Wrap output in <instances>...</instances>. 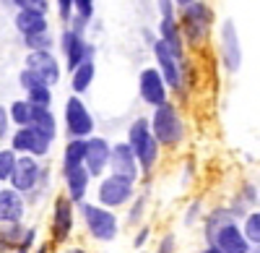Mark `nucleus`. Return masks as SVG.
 <instances>
[{
  "label": "nucleus",
  "instance_id": "nucleus-42",
  "mask_svg": "<svg viewBox=\"0 0 260 253\" xmlns=\"http://www.w3.org/2000/svg\"><path fill=\"white\" fill-rule=\"evenodd\" d=\"M148 238H151V227H148V224H143V227L138 230V233H136V238H133V245L141 250V248L146 245V240H148Z\"/></svg>",
  "mask_w": 260,
  "mask_h": 253
},
{
  "label": "nucleus",
  "instance_id": "nucleus-25",
  "mask_svg": "<svg viewBox=\"0 0 260 253\" xmlns=\"http://www.w3.org/2000/svg\"><path fill=\"white\" fill-rule=\"evenodd\" d=\"M226 222H234V214H232V209H229V206H216L213 212H208V214H206V219H203V233H206V240L211 243V240H213V235L219 233V230H221Z\"/></svg>",
  "mask_w": 260,
  "mask_h": 253
},
{
  "label": "nucleus",
  "instance_id": "nucleus-44",
  "mask_svg": "<svg viewBox=\"0 0 260 253\" xmlns=\"http://www.w3.org/2000/svg\"><path fill=\"white\" fill-rule=\"evenodd\" d=\"M141 34H143V42H146L148 47H154V42L159 39V34H156V32H151L148 26H143V29H141Z\"/></svg>",
  "mask_w": 260,
  "mask_h": 253
},
{
  "label": "nucleus",
  "instance_id": "nucleus-17",
  "mask_svg": "<svg viewBox=\"0 0 260 253\" xmlns=\"http://www.w3.org/2000/svg\"><path fill=\"white\" fill-rule=\"evenodd\" d=\"M208 245H216L221 253H250V248H252L250 240L242 233V224H237V219L226 222L219 233L213 235V240Z\"/></svg>",
  "mask_w": 260,
  "mask_h": 253
},
{
  "label": "nucleus",
  "instance_id": "nucleus-5",
  "mask_svg": "<svg viewBox=\"0 0 260 253\" xmlns=\"http://www.w3.org/2000/svg\"><path fill=\"white\" fill-rule=\"evenodd\" d=\"M57 50H60V58L65 60L68 73H73L81 63L96 58V45L94 42H89L83 34L73 32L71 26H62V32L57 34Z\"/></svg>",
  "mask_w": 260,
  "mask_h": 253
},
{
  "label": "nucleus",
  "instance_id": "nucleus-48",
  "mask_svg": "<svg viewBox=\"0 0 260 253\" xmlns=\"http://www.w3.org/2000/svg\"><path fill=\"white\" fill-rule=\"evenodd\" d=\"M65 253H86V250H83V248H78V245H73V248H68Z\"/></svg>",
  "mask_w": 260,
  "mask_h": 253
},
{
  "label": "nucleus",
  "instance_id": "nucleus-11",
  "mask_svg": "<svg viewBox=\"0 0 260 253\" xmlns=\"http://www.w3.org/2000/svg\"><path fill=\"white\" fill-rule=\"evenodd\" d=\"M138 94H141L143 104H148L151 110L161 107V104L169 102V87H167V81L161 78L156 66H148V68H143L138 73Z\"/></svg>",
  "mask_w": 260,
  "mask_h": 253
},
{
  "label": "nucleus",
  "instance_id": "nucleus-37",
  "mask_svg": "<svg viewBox=\"0 0 260 253\" xmlns=\"http://www.w3.org/2000/svg\"><path fill=\"white\" fill-rule=\"evenodd\" d=\"M11 115H8V107L6 104H0V141H6L11 136Z\"/></svg>",
  "mask_w": 260,
  "mask_h": 253
},
{
  "label": "nucleus",
  "instance_id": "nucleus-16",
  "mask_svg": "<svg viewBox=\"0 0 260 253\" xmlns=\"http://www.w3.org/2000/svg\"><path fill=\"white\" fill-rule=\"evenodd\" d=\"M39 173H42V162L31 154H18V162H16V170L8 180L11 188H16L18 193H31L34 188L39 185Z\"/></svg>",
  "mask_w": 260,
  "mask_h": 253
},
{
  "label": "nucleus",
  "instance_id": "nucleus-4",
  "mask_svg": "<svg viewBox=\"0 0 260 253\" xmlns=\"http://www.w3.org/2000/svg\"><path fill=\"white\" fill-rule=\"evenodd\" d=\"M78 212L83 217L86 233H89L96 243H112L120 235V219L112 209H104L99 204H89L83 201L78 204Z\"/></svg>",
  "mask_w": 260,
  "mask_h": 253
},
{
  "label": "nucleus",
  "instance_id": "nucleus-6",
  "mask_svg": "<svg viewBox=\"0 0 260 253\" xmlns=\"http://www.w3.org/2000/svg\"><path fill=\"white\" fill-rule=\"evenodd\" d=\"M62 125H65V136L68 138H89L94 136V115L86 107V102L78 94H71L62 104Z\"/></svg>",
  "mask_w": 260,
  "mask_h": 253
},
{
  "label": "nucleus",
  "instance_id": "nucleus-1",
  "mask_svg": "<svg viewBox=\"0 0 260 253\" xmlns=\"http://www.w3.org/2000/svg\"><path fill=\"white\" fill-rule=\"evenodd\" d=\"M177 18H180V26H182L185 45L201 47L211 39V32H213V24H216V11L206 3V0H195V3L180 8Z\"/></svg>",
  "mask_w": 260,
  "mask_h": 253
},
{
  "label": "nucleus",
  "instance_id": "nucleus-51",
  "mask_svg": "<svg viewBox=\"0 0 260 253\" xmlns=\"http://www.w3.org/2000/svg\"><path fill=\"white\" fill-rule=\"evenodd\" d=\"M138 253H146V250H138Z\"/></svg>",
  "mask_w": 260,
  "mask_h": 253
},
{
  "label": "nucleus",
  "instance_id": "nucleus-39",
  "mask_svg": "<svg viewBox=\"0 0 260 253\" xmlns=\"http://www.w3.org/2000/svg\"><path fill=\"white\" fill-rule=\"evenodd\" d=\"M68 26H71L73 32H78V34H83V37H86V34H89L91 21H86V18H81V16H76V13H73V18L68 21Z\"/></svg>",
  "mask_w": 260,
  "mask_h": 253
},
{
  "label": "nucleus",
  "instance_id": "nucleus-10",
  "mask_svg": "<svg viewBox=\"0 0 260 253\" xmlns=\"http://www.w3.org/2000/svg\"><path fill=\"white\" fill-rule=\"evenodd\" d=\"M73 224H76V204L60 193L55 196L52 201V222H50V233H52V240L55 243H68L71 235H73Z\"/></svg>",
  "mask_w": 260,
  "mask_h": 253
},
{
  "label": "nucleus",
  "instance_id": "nucleus-18",
  "mask_svg": "<svg viewBox=\"0 0 260 253\" xmlns=\"http://www.w3.org/2000/svg\"><path fill=\"white\" fill-rule=\"evenodd\" d=\"M24 214H26L24 193H18L16 188H11V185H3L0 188V224L24 222Z\"/></svg>",
  "mask_w": 260,
  "mask_h": 253
},
{
  "label": "nucleus",
  "instance_id": "nucleus-31",
  "mask_svg": "<svg viewBox=\"0 0 260 253\" xmlns=\"http://www.w3.org/2000/svg\"><path fill=\"white\" fill-rule=\"evenodd\" d=\"M26 99L34 104V107H52V87H37L31 92H26Z\"/></svg>",
  "mask_w": 260,
  "mask_h": 253
},
{
  "label": "nucleus",
  "instance_id": "nucleus-43",
  "mask_svg": "<svg viewBox=\"0 0 260 253\" xmlns=\"http://www.w3.org/2000/svg\"><path fill=\"white\" fill-rule=\"evenodd\" d=\"M50 180H52V170H50V164H42V173H39V185L42 191H47L50 188Z\"/></svg>",
  "mask_w": 260,
  "mask_h": 253
},
{
  "label": "nucleus",
  "instance_id": "nucleus-35",
  "mask_svg": "<svg viewBox=\"0 0 260 253\" xmlns=\"http://www.w3.org/2000/svg\"><path fill=\"white\" fill-rule=\"evenodd\" d=\"M156 3V11H159V18H177L180 8L175 0H154Z\"/></svg>",
  "mask_w": 260,
  "mask_h": 253
},
{
  "label": "nucleus",
  "instance_id": "nucleus-26",
  "mask_svg": "<svg viewBox=\"0 0 260 253\" xmlns=\"http://www.w3.org/2000/svg\"><path fill=\"white\" fill-rule=\"evenodd\" d=\"M8 115H11V123L16 128H24V125H31V118H34V104L24 97V99H13L8 104Z\"/></svg>",
  "mask_w": 260,
  "mask_h": 253
},
{
  "label": "nucleus",
  "instance_id": "nucleus-32",
  "mask_svg": "<svg viewBox=\"0 0 260 253\" xmlns=\"http://www.w3.org/2000/svg\"><path fill=\"white\" fill-rule=\"evenodd\" d=\"M18 83H21V89H24V92H31L37 87H45V81H42L34 71H29V68H21L18 71Z\"/></svg>",
  "mask_w": 260,
  "mask_h": 253
},
{
  "label": "nucleus",
  "instance_id": "nucleus-49",
  "mask_svg": "<svg viewBox=\"0 0 260 253\" xmlns=\"http://www.w3.org/2000/svg\"><path fill=\"white\" fill-rule=\"evenodd\" d=\"M37 253H50V248H47V245H39V248H37Z\"/></svg>",
  "mask_w": 260,
  "mask_h": 253
},
{
  "label": "nucleus",
  "instance_id": "nucleus-20",
  "mask_svg": "<svg viewBox=\"0 0 260 253\" xmlns=\"http://www.w3.org/2000/svg\"><path fill=\"white\" fill-rule=\"evenodd\" d=\"M91 175L86 167H76L71 173H62V183H65V196H68L76 206L86 201V193H89V185H91Z\"/></svg>",
  "mask_w": 260,
  "mask_h": 253
},
{
  "label": "nucleus",
  "instance_id": "nucleus-30",
  "mask_svg": "<svg viewBox=\"0 0 260 253\" xmlns=\"http://www.w3.org/2000/svg\"><path fill=\"white\" fill-rule=\"evenodd\" d=\"M146 206H148V193H138L133 201H130V209H127V224L130 227H136V224L143 222Z\"/></svg>",
  "mask_w": 260,
  "mask_h": 253
},
{
  "label": "nucleus",
  "instance_id": "nucleus-3",
  "mask_svg": "<svg viewBox=\"0 0 260 253\" xmlns=\"http://www.w3.org/2000/svg\"><path fill=\"white\" fill-rule=\"evenodd\" d=\"M148 120H151V133L156 136L161 149H177L185 141V120H182L180 107L175 102H167L161 107H154Z\"/></svg>",
  "mask_w": 260,
  "mask_h": 253
},
{
  "label": "nucleus",
  "instance_id": "nucleus-46",
  "mask_svg": "<svg viewBox=\"0 0 260 253\" xmlns=\"http://www.w3.org/2000/svg\"><path fill=\"white\" fill-rule=\"evenodd\" d=\"M201 253H221V250H219V248H216V245H206V248H203Z\"/></svg>",
  "mask_w": 260,
  "mask_h": 253
},
{
  "label": "nucleus",
  "instance_id": "nucleus-13",
  "mask_svg": "<svg viewBox=\"0 0 260 253\" xmlns=\"http://www.w3.org/2000/svg\"><path fill=\"white\" fill-rule=\"evenodd\" d=\"M24 68L34 71L47 87H57L60 78H62V66H60V58L52 50H37V52H26L24 60Z\"/></svg>",
  "mask_w": 260,
  "mask_h": 253
},
{
  "label": "nucleus",
  "instance_id": "nucleus-9",
  "mask_svg": "<svg viewBox=\"0 0 260 253\" xmlns=\"http://www.w3.org/2000/svg\"><path fill=\"white\" fill-rule=\"evenodd\" d=\"M11 149L16 152V154H31V157H37V159H45V157H50V152H52V144L55 141H50L47 136H42V133H37L31 125H24V128H16V131H11Z\"/></svg>",
  "mask_w": 260,
  "mask_h": 253
},
{
  "label": "nucleus",
  "instance_id": "nucleus-27",
  "mask_svg": "<svg viewBox=\"0 0 260 253\" xmlns=\"http://www.w3.org/2000/svg\"><path fill=\"white\" fill-rule=\"evenodd\" d=\"M21 42H24L26 52H37V50H55V45H57V39H55L52 29H50V32H42V34H31V37H21Z\"/></svg>",
  "mask_w": 260,
  "mask_h": 253
},
{
  "label": "nucleus",
  "instance_id": "nucleus-33",
  "mask_svg": "<svg viewBox=\"0 0 260 253\" xmlns=\"http://www.w3.org/2000/svg\"><path fill=\"white\" fill-rule=\"evenodd\" d=\"M16 11H39L50 16V0H13Z\"/></svg>",
  "mask_w": 260,
  "mask_h": 253
},
{
  "label": "nucleus",
  "instance_id": "nucleus-28",
  "mask_svg": "<svg viewBox=\"0 0 260 253\" xmlns=\"http://www.w3.org/2000/svg\"><path fill=\"white\" fill-rule=\"evenodd\" d=\"M242 233L250 245H260V209H250L242 219Z\"/></svg>",
  "mask_w": 260,
  "mask_h": 253
},
{
  "label": "nucleus",
  "instance_id": "nucleus-7",
  "mask_svg": "<svg viewBox=\"0 0 260 253\" xmlns=\"http://www.w3.org/2000/svg\"><path fill=\"white\" fill-rule=\"evenodd\" d=\"M151 52H154V60H156V68L161 73V78L167 81L169 92L175 94H182L185 92V60L177 58L175 52H172V47L167 45V42L156 39L154 47H151Z\"/></svg>",
  "mask_w": 260,
  "mask_h": 253
},
{
  "label": "nucleus",
  "instance_id": "nucleus-40",
  "mask_svg": "<svg viewBox=\"0 0 260 253\" xmlns=\"http://www.w3.org/2000/svg\"><path fill=\"white\" fill-rule=\"evenodd\" d=\"M175 248H177V238L172 235V233H167V235L159 240V248H156V253H175Z\"/></svg>",
  "mask_w": 260,
  "mask_h": 253
},
{
  "label": "nucleus",
  "instance_id": "nucleus-34",
  "mask_svg": "<svg viewBox=\"0 0 260 253\" xmlns=\"http://www.w3.org/2000/svg\"><path fill=\"white\" fill-rule=\"evenodd\" d=\"M73 13L86 18V21H94V16H96V0H73Z\"/></svg>",
  "mask_w": 260,
  "mask_h": 253
},
{
  "label": "nucleus",
  "instance_id": "nucleus-45",
  "mask_svg": "<svg viewBox=\"0 0 260 253\" xmlns=\"http://www.w3.org/2000/svg\"><path fill=\"white\" fill-rule=\"evenodd\" d=\"M0 6H3V8H11V11L16 13V8H13V0H0Z\"/></svg>",
  "mask_w": 260,
  "mask_h": 253
},
{
  "label": "nucleus",
  "instance_id": "nucleus-12",
  "mask_svg": "<svg viewBox=\"0 0 260 253\" xmlns=\"http://www.w3.org/2000/svg\"><path fill=\"white\" fill-rule=\"evenodd\" d=\"M219 47H221V63L226 73H237L242 68V45H240V32L232 18L221 21L219 29Z\"/></svg>",
  "mask_w": 260,
  "mask_h": 253
},
{
  "label": "nucleus",
  "instance_id": "nucleus-15",
  "mask_svg": "<svg viewBox=\"0 0 260 253\" xmlns=\"http://www.w3.org/2000/svg\"><path fill=\"white\" fill-rule=\"evenodd\" d=\"M110 173L112 175H120V178H127L138 183L143 175H141V164H138V157L136 152L130 149L127 141H117L112 144V152H110Z\"/></svg>",
  "mask_w": 260,
  "mask_h": 253
},
{
  "label": "nucleus",
  "instance_id": "nucleus-21",
  "mask_svg": "<svg viewBox=\"0 0 260 253\" xmlns=\"http://www.w3.org/2000/svg\"><path fill=\"white\" fill-rule=\"evenodd\" d=\"M156 34H159L161 42H167V45L172 47V52L185 60V37H182L180 18H159Z\"/></svg>",
  "mask_w": 260,
  "mask_h": 253
},
{
  "label": "nucleus",
  "instance_id": "nucleus-29",
  "mask_svg": "<svg viewBox=\"0 0 260 253\" xmlns=\"http://www.w3.org/2000/svg\"><path fill=\"white\" fill-rule=\"evenodd\" d=\"M16 162H18V154L11 149V146H3V149H0V183L3 185L11 180V175L16 170Z\"/></svg>",
  "mask_w": 260,
  "mask_h": 253
},
{
  "label": "nucleus",
  "instance_id": "nucleus-52",
  "mask_svg": "<svg viewBox=\"0 0 260 253\" xmlns=\"http://www.w3.org/2000/svg\"><path fill=\"white\" fill-rule=\"evenodd\" d=\"M0 188H3V183H0Z\"/></svg>",
  "mask_w": 260,
  "mask_h": 253
},
{
  "label": "nucleus",
  "instance_id": "nucleus-38",
  "mask_svg": "<svg viewBox=\"0 0 260 253\" xmlns=\"http://www.w3.org/2000/svg\"><path fill=\"white\" fill-rule=\"evenodd\" d=\"M201 209H203V204H201V199H195L190 206H187V212H185V224L190 227V224H195L201 219Z\"/></svg>",
  "mask_w": 260,
  "mask_h": 253
},
{
  "label": "nucleus",
  "instance_id": "nucleus-14",
  "mask_svg": "<svg viewBox=\"0 0 260 253\" xmlns=\"http://www.w3.org/2000/svg\"><path fill=\"white\" fill-rule=\"evenodd\" d=\"M110 152H112V144L107 141L104 136H89L86 138V159L83 167L89 170V175L94 180L104 178V173L110 170Z\"/></svg>",
  "mask_w": 260,
  "mask_h": 253
},
{
  "label": "nucleus",
  "instance_id": "nucleus-2",
  "mask_svg": "<svg viewBox=\"0 0 260 253\" xmlns=\"http://www.w3.org/2000/svg\"><path fill=\"white\" fill-rule=\"evenodd\" d=\"M125 141L130 144V149H133L136 157H138L141 175L148 178L156 170L159 157H161V144L156 141L154 133H151V120L148 118H136L127 125V138Z\"/></svg>",
  "mask_w": 260,
  "mask_h": 253
},
{
  "label": "nucleus",
  "instance_id": "nucleus-23",
  "mask_svg": "<svg viewBox=\"0 0 260 253\" xmlns=\"http://www.w3.org/2000/svg\"><path fill=\"white\" fill-rule=\"evenodd\" d=\"M86 159V138H68L62 146V173H71L76 167H83Z\"/></svg>",
  "mask_w": 260,
  "mask_h": 253
},
{
  "label": "nucleus",
  "instance_id": "nucleus-50",
  "mask_svg": "<svg viewBox=\"0 0 260 253\" xmlns=\"http://www.w3.org/2000/svg\"><path fill=\"white\" fill-rule=\"evenodd\" d=\"M250 253H260V245H252V248H250Z\"/></svg>",
  "mask_w": 260,
  "mask_h": 253
},
{
  "label": "nucleus",
  "instance_id": "nucleus-36",
  "mask_svg": "<svg viewBox=\"0 0 260 253\" xmlns=\"http://www.w3.org/2000/svg\"><path fill=\"white\" fill-rule=\"evenodd\" d=\"M57 18L62 21V26H68V21L73 18V0H55Z\"/></svg>",
  "mask_w": 260,
  "mask_h": 253
},
{
  "label": "nucleus",
  "instance_id": "nucleus-8",
  "mask_svg": "<svg viewBox=\"0 0 260 253\" xmlns=\"http://www.w3.org/2000/svg\"><path fill=\"white\" fill-rule=\"evenodd\" d=\"M136 199V183L127 180V178H120V175H104L99 178V185H96V204L104 206V209H122L127 206L130 201Z\"/></svg>",
  "mask_w": 260,
  "mask_h": 253
},
{
  "label": "nucleus",
  "instance_id": "nucleus-41",
  "mask_svg": "<svg viewBox=\"0 0 260 253\" xmlns=\"http://www.w3.org/2000/svg\"><path fill=\"white\" fill-rule=\"evenodd\" d=\"M34 240H37V230H34V227H29V230H26V238H24V243H21V245H18L13 253H29V250H31V245H34Z\"/></svg>",
  "mask_w": 260,
  "mask_h": 253
},
{
  "label": "nucleus",
  "instance_id": "nucleus-24",
  "mask_svg": "<svg viewBox=\"0 0 260 253\" xmlns=\"http://www.w3.org/2000/svg\"><path fill=\"white\" fill-rule=\"evenodd\" d=\"M31 128L42 136H47L50 141H55L57 138V118H55L52 107H34Z\"/></svg>",
  "mask_w": 260,
  "mask_h": 253
},
{
  "label": "nucleus",
  "instance_id": "nucleus-47",
  "mask_svg": "<svg viewBox=\"0 0 260 253\" xmlns=\"http://www.w3.org/2000/svg\"><path fill=\"white\" fill-rule=\"evenodd\" d=\"M177 3V8H185V6H190V3H195V0H175Z\"/></svg>",
  "mask_w": 260,
  "mask_h": 253
},
{
  "label": "nucleus",
  "instance_id": "nucleus-22",
  "mask_svg": "<svg viewBox=\"0 0 260 253\" xmlns=\"http://www.w3.org/2000/svg\"><path fill=\"white\" fill-rule=\"evenodd\" d=\"M94 78H96V63H94V60L81 63V66L71 73V92L78 94V97H83L86 92L91 89Z\"/></svg>",
  "mask_w": 260,
  "mask_h": 253
},
{
  "label": "nucleus",
  "instance_id": "nucleus-19",
  "mask_svg": "<svg viewBox=\"0 0 260 253\" xmlns=\"http://www.w3.org/2000/svg\"><path fill=\"white\" fill-rule=\"evenodd\" d=\"M13 29L21 37H31V34L50 32V16L47 13H39V11H16L13 13Z\"/></svg>",
  "mask_w": 260,
  "mask_h": 253
}]
</instances>
